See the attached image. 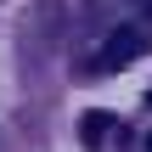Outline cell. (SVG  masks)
<instances>
[{"label":"cell","instance_id":"1","mask_svg":"<svg viewBox=\"0 0 152 152\" xmlns=\"http://www.w3.org/2000/svg\"><path fill=\"white\" fill-rule=\"evenodd\" d=\"M147 45H152V39L141 34V28H113V34H107V45H102V56H96V68H102V73H113V68H130V62H135Z\"/></svg>","mask_w":152,"mask_h":152},{"label":"cell","instance_id":"2","mask_svg":"<svg viewBox=\"0 0 152 152\" xmlns=\"http://www.w3.org/2000/svg\"><path fill=\"white\" fill-rule=\"evenodd\" d=\"M107 130H113V118H107V113H85V118H79L85 147H102V141H107Z\"/></svg>","mask_w":152,"mask_h":152},{"label":"cell","instance_id":"3","mask_svg":"<svg viewBox=\"0 0 152 152\" xmlns=\"http://www.w3.org/2000/svg\"><path fill=\"white\" fill-rule=\"evenodd\" d=\"M141 11H147V17H152V0H141Z\"/></svg>","mask_w":152,"mask_h":152},{"label":"cell","instance_id":"4","mask_svg":"<svg viewBox=\"0 0 152 152\" xmlns=\"http://www.w3.org/2000/svg\"><path fill=\"white\" fill-rule=\"evenodd\" d=\"M147 107H152V90H147Z\"/></svg>","mask_w":152,"mask_h":152},{"label":"cell","instance_id":"5","mask_svg":"<svg viewBox=\"0 0 152 152\" xmlns=\"http://www.w3.org/2000/svg\"><path fill=\"white\" fill-rule=\"evenodd\" d=\"M147 152H152V135H147Z\"/></svg>","mask_w":152,"mask_h":152}]
</instances>
